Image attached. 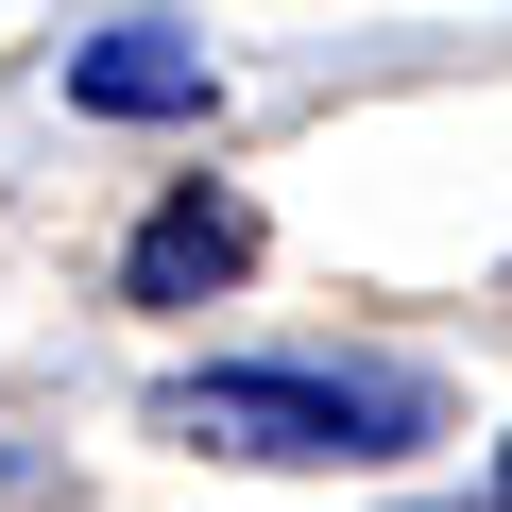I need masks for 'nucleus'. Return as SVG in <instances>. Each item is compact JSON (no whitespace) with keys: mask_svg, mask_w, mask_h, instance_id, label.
I'll use <instances>...</instances> for the list:
<instances>
[{"mask_svg":"<svg viewBox=\"0 0 512 512\" xmlns=\"http://www.w3.org/2000/svg\"><path fill=\"white\" fill-rule=\"evenodd\" d=\"M154 427L171 444H222V461H393L410 427H427V393L410 376H171L154 393Z\"/></svg>","mask_w":512,"mask_h":512,"instance_id":"1","label":"nucleus"},{"mask_svg":"<svg viewBox=\"0 0 512 512\" xmlns=\"http://www.w3.org/2000/svg\"><path fill=\"white\" fill-rule=\"evenodd\" d=\"M69 103H86V120H205L222 69H205V35H171V18H120V35L69 52Z\"/></svg>","mask_w":512,"mask_h":512,"instance_id":"2","label":"nucleus"},{"mask_svg":"<svg viewBox=\"0 0 512 512\" xmlns=\"http://www.w3.org/2000/svg\"><path fill=\"white\" fill-rule=\"evenodd\" d=\"M256 256V205H222V188H171L154 222H137V308H188V291H222Z\"/></svg>","mask_w":512,"mask_h":512,"instance_id":"3","label":"nucleus"},{"mask_svg":"<svg viewBox=\"0 0 512 512\" xmlns=\"http://www.w3.org/2000/svg\"><path fill=\"white\" fill-rule=\"evenodd\" d=\"M495 512H512V444H495Z\"/></svg>","mask_w":512,"mask_h":512,"instance_id":"4","label":"nucleus"}]
</instances>
